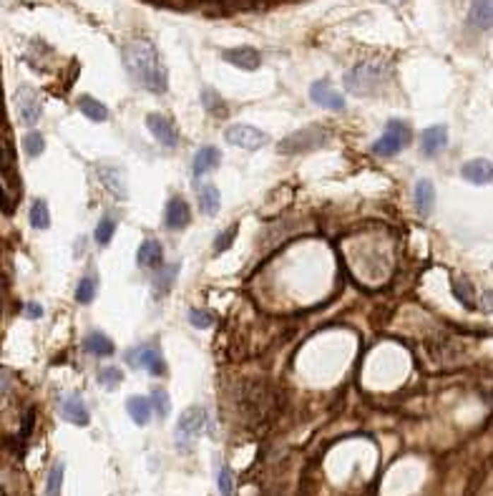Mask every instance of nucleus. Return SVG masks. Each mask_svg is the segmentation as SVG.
<instances>
[{"mask_svg":"<svg viewBox=\"0 0 493 496\" xmlns=\"http://www.w3.org/2000/svg\"><path fill=\"white\" fill-rule=\"evenodd\" d=\"M124 66L133 81L149 93L161 96L169 91V73L149 38H133L124 46Z\"/></svg>","mask_w":493,"mask_h":496,"instance_id":"obj_1","label":"nucleus"},{"mask_svg":"<svg viewBox=\"0 0 493 496\" xmlns=\"http://www.w3.org/2000/svg\"><path fill=\"white\" fill-rule=\"evenodd\" d=\"M388 73H390V69L385 64H380V61H362L355 69L348 71L345 86H348L350 93H357V96L362 93V96H365V93L378 91L385 83V78H388Z\"/></svg>","mask_w":493,"mask_h":496,"instance_id":"obj_2","label":"nucleus"},{"mask_svg":"<svg viewBox=\"0 0 493 496\" xmlns=\"http://www.w3.org/2000/svg\"><path fill=\"white\" fill-rule=\"evenodd\" d=\"M204 421H207V413L201 406H189L179 415L177 421V431H174V441L182 451H189L194 446V441L199 439L201 428H204Z\"/></svg>","mask_w":493,"mask_h":496,"instance_id":"obj_3","label":"nucleus"},{"mask_svg":"<svg viewBox=\"0 0 493 496\" xmlns=\"http://www.w3.org/2000/svg\"><path fill=\"white\" fill-rule=\"evenodd\" d=\"M408 141H410V124L400 122V119H390V122L385 124L383 136L373 144V151L380 156H393V154H398L403 146H408Z\"/></svg>","mask_w":493,"mask_h":496,"instance_id":"obj_4","label":"nucleus"},{"mask_svg":"<svg viewBox=\"0 0 493 496\" xmlns=\"http://www.w3.org/2000/svg\"><path fill=\"white\" fill-rule=\"evenodd\" d=\"M126 363L131 368H146L151 375H167V360L161 358V350L154 346V343H143V346H136L126 353Z\"/></svg>","mask_w":493,"mask_h":496,"instance_id":"obj_5","label":"nucleus"},{"mask_svg":"<svg viewBox=\"0 0 493 496\" xmlns=\"http://www.w3.org/2000/svg\"><path fill=\"white\" fill-rule=\"evenodd\" d=\"M227 141L232 146H239V149H246V151H257L259 146H264L270 141V136L264 131H259L257 126H249V124H234L224 131Z\"/></svg>","mask_w":493,"mask_h":496,"instance_id":"obj_6","label":"nucleus"},{"mask_svg":"<svg viewBox=\"0 0 493 496\" xmlns=\"http://www.w3.org/2000/svg\"><path fill=\"white\" fill-rule=\"evenodd\" d=\"M325 141H327V134L322 131V126H307V129H299L292 136H287L280 144V151H285V154L310 151V149H317L320 144H325Z\"/></svg>","mask_w":493,"mask_h":496,"instance_id":"obj_7","label":"nucleus"},{"mask_svg":"<svg viewBox=\"0 0 493 496\" xmlns=\"http://www.w3.org/2000/svg\"><path fill=\"white\" fill-rule=\"evenodd\" d=\"M98 172V179L104 184V189L109 191L111 196L116 199H126L129 189H126V172L121 164H114V162H101L96 167Z\"/></svg>","mask_w":493,"mask_h":496,"instance_id":"obj_8","label":"nucleus"},{"mask_svg":"<svg viewBox=\"0 0 493 496\" xmlns=\"http://www.w3.org/2000/svg\"><path fill=\"white\" fill-rule=\"evenodd\" d=\"M16 106H18V116L25 126H35L38 119L43 116V106H40L38 96L30 86H20L16 91Z\"/></svg>","mask_w":493,"mask_h":496,"instance_id":"obj_9","label":"nucleus"},{"mask_svg":"<svg viewBox=\"0 0 493 496\" xmlns=\"http://www.w3.org/2000/svg\"><path fill=\"white\" fill-rule=\"evenodd\" d=\"M146 126H149L151 136H154L161 146H167V149L177 146L179 134H177V126H174L172 119H167V116H161V114H149L146 116Z\"/></svg>","mask_w":493,"mask_h":496,"instance_id":"obj_10","label":"nucleus"},{"mask_svg":"<svg viewBox=\"0 0 493 496\" xmlns=\"http://www.w3.org/2000/svg\"><path fill=\"white\" fill-rule=\"evenodd\" d=\"M164 225L174 232L191 225V209H189V202H186L184 196H172V199L167 202V209H164Z\"/></svg>","mask_w":493,"mask_h":496,"instance_id":"obj_11","label":"nucleus"},{"mask_svg":"<svg viewBox=\"0 0 493 496\" xmlns=\"http://www.w3.org/2000/svg\"><path fill=\"white\" fill-rule=\"evenodd\" d=\"M310 98L312 104L322 106V109H330V111H343L345 109V96L340 91H335L330 86V81H315L310 86Z\"/></svg>","mask_w":493,"mask_h":496,"instance_id":"obj_12","label":"nucleus"},{"mask_svg":"<svg viewBox=\"0 0 493 496\" xmlns=\"http://www.w3.org/2000/svg\"><path fill=\"white\" fill-rule=\"evenodd\" d=\"M446 146H448V126H443V124L428 126L420 134V154L428 156V159L438 156Z\"/></svg>","mask_w":493,"mask_h":496,"instance_id":"obj_13","label":"nucleus"},{"mask_svg":"<svg viewBox=\"0 0 493 496\" xmlns=\"http://www.w3.org/2000/svg\"><path fill=\"white\" fill-rule=\"evenodd\" d=\"M61 418L73 423V426H88L91 413H88L86 403H83V398H81L78 393H71V396L61 398Z\"/></svg>","mask_w":493,"mask_h":496,"instance_id":"obj_14","label":"nucleus"},{"mask_svg":"<svg viewBox=\"0 0 493 496\" xmlns=\"http://www.w3.org/2000/svg\"><path fill=\"white\" fill-rule=\"evenodd\" d=\"M222 58L227 64H232L234 69H242V71H257L259 66H262V56L249 46L227 48V51L222 53Z\"/></svg>","mask_w":493,"mask_h":496,"instance_id":"obj_15","label":"nucleus"},{"mask_svg":"<svg viewBox=\"0 0 493 496\" xmlns=\"http://www.w3.org/2000/svg\"><path fill=\"white\" fill-rule=\"evenodd\" d=\"M461 174H463V179L470 182V184H491L493 182V164L488 159H470L461 167Z\"/></svg>","mask_w":493,"mask_h":496,"instance_id":"obj_16","label":"nucleus"},{"mask_svg":"<svg viewBox=\"0 0 493 496\" xmlns=\"http://www.w3.org/2000/svg\"><path fill=\"white\" fill-rule=\"evenodd\" d=\"M136 262H138V267H146V270L164 265V247H161L159 240H143V242L138 244Z\"/></svg>","mask_w":493,"mask_h":496,"instance_id":"obj_17","label":"nucleus"},{"mask_svg":"<svg viewBox=\"0 0 493 496\" xmlns=\"http://www.w3.org/2000/svg\"><path fill=\"white\" fill-rule=\"evenodd\" d=\"M415 209H418L420 217H430L433 207H436V187L430 179H418L415 182Z\"/></svg>","mask_w":493,"mask_h":496,"instance_id":"obj_18","label":"nucleus"},{"mask_svg":"<svg viewBox=\"0 0 493 496\" xmlns=\"http://www.w3.org/2000/svg\"><path fill=\"white\" fill-rule=\"evenodd\" d=\"M219 162H222V151L217 146H201L194 154V162H191V174L199 179L201 174H207L214 167H219Z\"/></svg>","mask_w":493,"mask_h":496,"instance_id":"obj_19","label":"nucleus"},{"mask_svg":"<svg viewBox=\"0 0 493 496\" xmlns=\"http://www.w3.org/2000/svg\"><path fill=\"white\" fill-rule=\"evenodd\" d=\"M83 350H86L88 355H96V358H111L116 353V346L109 335L96 330V333H88L86 338H83Z\"/></svg>","mask_w":493,"mask_h":496,"instance_id":"obj_20","label":"nucleus"},{"mask_svg":"<svg viewBox=\"0 0 493 496\" xmlns=\"http://www.w3.org/2000/svg\"><path fill=\"white\" fill-rule=\"evenodd\" d=\"M470 25L478 30L493 28V0H473L470 3Z\"/></svg>","mask_w":493,"mask_h":496,"instance_id":"obj_21","label":"nucleus"},{"mask_svg":"<svg viewBox=\"0 0 493 496\" xmlns=\"http://www.w3.org/2000/svg\"><path fill=\"white\" fill-rule=\"evenodd\" d=\"M126 411L136 426H146V423L151 421L154 406H151V398H146V396H131V398L126 401Z\"/></svg>","mask_w":493,"mask_h":496,"instance_id":"obj_22","label":"nucleus"},{"mask_svg":"<svg viewBox=\"0 0 493 496\" xmlns=\"http://www.w3.org/2000/svg\"><path fill=\"white\" fill-rule=\"evenodd\" d=\"M196 202H199L201 214H207V217H212V214L219 212L222 196H219V189H217L214 184H201L199 189H196Z\"/></svg>","mask_w":493,"mask_h":496,"instance_id":"obj_23","label":"nucleus"},{"mask_svg":"<svg viewBox=\"0 0 493 496\" xmlns=\"http://www.w3.org/2000/svg\"><path fill=\"white\" fill-rule=\"evenodd\" d=\"M78 111L86 119H91V122H96V124H101V122H106L109 119V109H106L98 98H93V96H88V93H83V96H78Z\"/></svg>","mask_w":493,"mask_h":496,"instance_id":"obj_24","label":"nucleus"},{"mask_svg":"<svg viewBox=\"0 0 493 496\" xmlns=\"http://www.w3.org/2000/svg\"><path fill=\"white\" fill-rule=\"evenodd\" d=\"M177 275H179V265H167V267H161V270L156 272L154 283H151V288H154V297H167V295L172 293L174 280H177Z\"/></svg>","mask_w":493,"mask_h":496,"instance_id":"obj_25","label":"nucleus"},{"mask_svg":"<svg viewBox=\"0 0 493 496\" xmlns=\"http://www.w3.org/2000/svg\"><path fill=\"white\" fill-rule=\"evenodd\" d=\"M28 220L33 230H48V227H51V212H48L46 199H35V202L30 204Z\"/></svg>","mask_w":493,"mask_h":496,"instance_id":"obj_26","label":"nucleus"},{"mask_svg":"<svg viewBox=\"0 0 493 496\" xmlns=\"http://www.w3.org/2000/svg\"><path fill=\"white\" fill-rule=\"evenodd\" d=\"M453 295L465 310H476V293L465 277H453Z\"/></svg>","mask_w":493,"mask_h":496,"instance_id":"obj_27","label":"nucleus"},{"mask_svg":"<svg viewBox=\"0 0 493 496\" xmlns=\"http://www.w3.org/2000/svg\"><path fill=\"white\" fill-rule=\"evenodd\" d=\"M98 293V280L93 275H86L78 280V288H76V302L81 305H91L93 297Z\"/></svg>","mask_w":493,"mask_h":496,"instance_id":"obj_28","label":"nucleus"},{"mask_svg":"<svg viewBox=\"0 0 493 496\" xmlns=\"http://www.w3.org/2000/svg\"><path fill=\"white\" fill-rule=\"evenodd\" d=\"M151 406H154V413L159 421H167L169 413H172V398H169V393L164 388H154L151 391Z\"/></svg>","mask_w":493,"mask_h":496,"instance_id":"obj_29","label":"nucleus"},{"mask_svg":"<svg viewBox=\"0 0 493 496\" xmlns=\"http://www.w3.org/2000/svg\"><path fill=\"white\" fill-rule=\"evenodd\" d=\"M116 235V220L111 217V214H104L101 220H98L96 225V232H93V240H96V244H101V247H106V244L114 240Z\"/></svg>","mask_w":493,"mask_h":496,"instance_id":"obj_30","label":"nucleus"},{"mask_svg":"<svg viewBox=\"0 0 493 496\" xmlns=\"http://www.w3.org/2000/svg\"><path fill=\"white\" fill-rule=\"evenodd\" d=\"M237 235H239V225H230L227 230H222L217 237H214V244H212V249H214V254H222V252H227V249L232 247V242L237 240Z\"/></svg>","mask_w":493,"mask_h":496,"instance_id":"obj_31","label":"nucleus"},{"mask_svg":"<svg viewBox=\"0 0 493 496\" xmlns=\"http://www.w3.org/2000/svg\"><path fill=\"white\" fill-rule=\"evenodd\" d=\"M201 101H204V109L212 116H227V104H224V98L219 96L217 91L204 88V91H201Z\"/></svg>","mask_w":493,"mask_h":496,"instance_id":"obj_32","label":"nucleus"},{"mask_svg":"<svg viewBox=\"0 0 493 496\" xmlns=\"http://www.w3.org/2000/svg\"><path fill=\"white\" fill-rule=\"evenodd\" d=\"M64 461H56L48 471L46 481V496H61V486H64Z\"/></svg>","mask_w":493,"mask_h":496,"instance_id":"obj_33","label":"nucleus"},{"mask_svg":"<svg viewBox=\"0 0 493 496\" xmlns=\"http://www.w3.org/2000/svg\"><path fill=\"white\" fill-rule=\"evenodd\" d=\"M96 378H98V386H104L106 391H114V388H119L121 381H124V373H121L119 368H101Z\"/></svg>","mask_w":493,"mask_h":496,"instance_id":"obj_34","label":"nucleus"},{"mask_svg":"<svg viewBox=\"0 0 493 496\" xmlns=\"http://www.w3.org/2000/svg\"><path fill=\"white\" fill-rule=\"evenodd\" d=\"M23 149L28 156H40L43 154V149H46V138L40 136L38 131H28L23 136Z\"/></svg>","mask_w":493,"mask_h":496,"instance_id":"obj_35","label":"nucleus"},{"mask_svg":"<svg viewBox=\"0 0 493 496\" xmlns=\"http://www.w3.org/2000/svg\"><path fill=\"white\" fill-rule=\"evenodd\" d=\"M217 486H219V494L222 496H232L234 494V479H232V471L230 466H222L217 473Z\"/></svg>","mask_w":493,"mask_h":496,"instance_id":"obj_36","label":"nucleus"},{"mask_svg":"<svg viewBox=\"0 0 493 496\" xmlns=\"http://www.w3.org/2000/svg\"><path fill=\"white\" fill-rule=\"evenodd\" d=\"M189 323L194 325V328L199 330H207L214 325V317L209 315L207 310H199V307H194V310H189Z\"/></svg>","mask_w":493,"mask_h":496,"instance_id":"obj_37","label":"nucleus"},{"mask_svg":"<svg viewBox=\"0 0 493 496\" xmlns=\"http://www.w3.org/2000/svg\"><path fill=\"white\" fill-rule=\"evenodd\" d=\"M23 315H25V317H30V320H33V317H40V315H43V307H40L38 302H25V310H23Z\"/></svg>","mask_w":493,"mask_h":496,"instance_id":"obj_38","label":"nucleus"},{"mask_svg":"<svg viewBox=\"0 0 493 496\" xmlns=\"http://www.w3.org/2000/svg\"><path fill=\"white\" fill-rule=\"evenodd\" d=\"M385 3H393V6H396V3H403V0H385Z\"/></svg>","mask_w":493,"mask_h":496,"instance_id":"obj_39","label":"nucleus"}]
</instances>
